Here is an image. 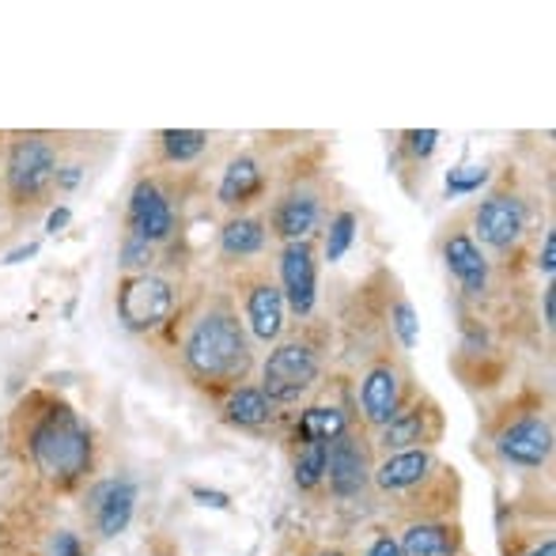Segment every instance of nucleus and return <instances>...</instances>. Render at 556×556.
<instances>
[{"mask_svg": "<svg viewBox=\"0 0 556 556\" xmlns=\"http://www.w3.org/2000/svg\"><path fill=\"white\" fill-rule=\"evenodd\" d=\"M182 364L193 379L208 382V387L235 390V382L247 379L254 356H250L247 330H242L239 315H235L227 300L208 303V311H201L193 318L182 341Z\"/></svg>", "mask_w": 556, "mask_h": 556, "instance_id": "1", "label": "nucleus"}, {"mask_svg": "<svg viewBox=\"0 0 556 556\" xmlns=\"http://www.w3.org/2000/svg\"><path fill=\"white\" fill-rule=\"evenodd\" d=\"M27 454L46 481L73 484L91 469V432L65 402H46L42 413H30Z\"/></svg>", "mask_w": 556, "mask_h": 556, "instance_id": "2", "label": "nucleus"}, {"mask_svg": "<svg viewBox=\"0 0 556 556\" xmlns=\"http://www.w3.org/2000/svg\"><path fill=\"white\" fill-rule=\"evenodd\" d=\"M58 148L53 140L38 137H15L8 144V155H4V190H8V201L15 208H35L46 193L53 190L58 182Z\"/></svg>", "mask_w": 556, "mask_h": 556, "instance_id": "3", "label": "nucleus"}, {"mask_svg": "<svg viewBox=\"0 0 556 556\" xmlns=\"http://www.w3.org/2000/svg\"><path fill=\"white\" fill-rule=\"evenodd\" d=\"M318 371H323V359H318V349L311 341H285L269 352V359L262 364V394L269 397L273 405H288L300 402L311 387L318 382Z\"/></svg>", "mask_w": 556, "mask_h": 556, "instance_id": "4", "label": "nucleus"}, {"mask_svg": "<svg viewBox=\"0 0 556 556\" xmlns=\"http://www.w3.org/2000/svg\"><path fill=\"white\" fill-rule=\"evenodd\" d=\"M170 311H175V285L167 277L137 273L117 288V318L125 323V330H155L160 323H167Z\"/></svg>", "mask_w": 556, "mask_h": 556, "instance_id": "5", "label": "nucleus"}, {"mask_svg": "<svg viewBox=\"0 0 556 556\" xmlns=\"http://www.w3.org/2000/svg\"><path fill=\"white\" fill-rule=\"evenodd\" d=\"M496 451L507 466L519 469H538L553 458V425L542 413H530V417H519L500 432Z\"/></svg>", "mask_w": 556, "mask_h": 556, "instance_id": "6", "label": "nucleus"}, {"mask_svg": "<svg viewBox=\"0 0 556 556\" xmlns=\"http://www.w3.org/2000/svg\"><path fill=\"white\" fill-rule=\"evenodd\" d=\"M132 511H137V484L129 477H111V481L91 484L88 492V519L99 538H117L129 530Z\"/></svg>", "mask_w": 556, "mask_h": 556, "instance_id": "7", "label": "nucleus"}, {"mask_svg": "<svg viewBox=\"0 0 556 556\" xmlns=\"http://www.w3.org/2000/svg\"><path fill=\"white\" fill-rule=\"evenodd\" d=\"M280 295H285V307H292L295 318H311L318 300V265L311 239L288 242L285 254H280Z\"/></svg>", "mask_w": 556, "mask_h": 556, "instance_id": "8", "label": "nucleus"}, {"mask_svg": "<svg viewBox=\"0 0 556 556\" xmlns=\"http://www.w3.org/2000/svg\"><path fill=\"white\" fill-rule=\"evenodd\" d=\"M473 231L481 235L484 247L492 250H511L527 231V205L515 193L496 190L489 201H481V208L473 213Z\"/></svg>", "mask_w": 556, "mask_h": 556, "instance_id": "9", "label": "nucleus"}, {"mask_svg": "<svg viewBox=\"0 0 556 556\" xmlns=\"http://www.w3.org/2000/svg\"><path fill=\"white\" fill-rule=\"evenodd\" d=\"M359 409L375 428H387L405 409V375L394 364H375L359 379Z\"/></svg>", "mask_w": 556, "mask_h": 556, "instance_id": "10", "label": "nucleus"}, {"mask_svg": "<svg viewBox=\"0 0 556 556\" xmlns=\"http://www.w3.org/2000/svg\"><path fill=\"white\" fill-rule=\"evenodd\" d=\"M175 231V208H170L167 193L152 182V178H140L129 193V235L144 242H167Z\"/></svg>", "mask_w": 556, "mask_h": 556, "instance_id": "11", "label": "nucleus"}, {"mask_svg": "<svg viewBox=\"0 0 556 556\" xmlns=\"http://www.w3.org/2000/svg\"><path fill=\"white\" fill-rule=\"evenodd\" d=\"M326 481H330V492L337 500H352L367 489L371 481V462H367L364 443L352 432L337 435L330 443V454H326Z\"/></svg>", "mask_w": 556, "mask_h": 556, "instance_id": "12", "label": "nucleus"}, {"mask_svg": "<svg viewBox=\"0 0 556 556\" xmlns=\"http://www.w3.org/2000/svg\"><path fill=\"white\" fill-rule=\"evenodd\" d=\"M242 300H247V323L257 341H277L285 333V295L269 277L242 280Z\"/></svg>", "mask_w": 556, "mask_h": 556, "instance_id": "13", "label": "nucleus"}, {"mask_svg": "<svg viewBox=\"0 0 556 556\" xmlns=\"http://www.w3.org/2000/svg\"><path fill=\"white\" fill-rule=\"evenodd\" d=\"M443 262H446V269L454 273V280L462 285V292H466L469 300H481L484 288H489V257H484V250L473 242V235H466V231L446 235Z\"/></svg>", "mask_w": 556, "mask_h": 556, "instance_id": "14", "label": "nucleus"}, {"mask_svg": "<svg viewBox=\"0 0 556 556\" xmlns=\"http://www.w3.org/2000/svg\"><path fill=\"white\" fill-rule=\"evenodd\" d=\"M440 432V420H435L432 405H405L387 428H379V446L387 454L397 451H417V446H428V440Z\"/></svg>", "mask_w": 556, "mask_h": 556, "instance_id": "15", "label": "nucleus"}, {"mask_svg": "<svg viewBox=\"0 0 556 556\" xmlns=\"http://www.w3.org/2000/svg\"><path fill=\"white\" fill-rule=\"evenodd\" d=\"M273 235L285 242H307L311 231L318 227V198L307 190V186H295L285 198L273 205Z\"/></svg>", "mask_w": 556, "mask_h": 556, "instance_id": "16", "label": "nucleus"}, {"mask_svg": "<svg viewBox=\"0 0 556 556\" xmlns=\"http://www.w3.org/2000/svg\"><path fill=\"white\" fill-rule=\"evenodd\" d=\"M435 469V454L428 446H417V451H397L387 454L379 469H375V484L382 492H409L417 484H425Z\"/></svg>", "mask_w": 556, "mask_h": 556, "instance_id": "17", "label": "nucleus"}, {"mask_svg": "<svg viewBox=\"0 0 556 556\" xmlns=\"http://www.w3.org/2000/svg\"><path fill=\"white\" fill-rule=\"evenodd\" d=\"M265 190V170L254 155H239V160L227 163L224 178H220V190H216V201L224 208H242L250 201H257Z\"/></svg>", "mask_w": 556, "mask_h": 556, "instance_id": "18", "label": "nucleus"}, {"mask_svg": "<svg viewBox=\"0 0 556 556\" xmlns=\"http://www.w3.org/2000/svg\"><path fill=\"white\" fill-rule=\"evenodd\" d=\"M402 556H458V530L446 522H413L397 538Z\"/></svg>", "mask_w": 556, "mask_h": 556, "instance_id": "19", "label": "nucleus"}, {"mask_svg": "<svg viewBox=\"0 0 556 556\" xmlns=\"http://www.w3.org/2000/svg\"><path fill=\"white\" fill-rule=\"evenodd\" d=\"M277 417V405L262 394V387H235L224 402V420L239 428H262Z\"/></svg>", "mask_w": 556, "mask_h": 556, "instance_id": "20", "label": "nucleus"}, {"mask_svg": "<svg viewBox=\"0 0 556 556\" xmlns=\"http://www.w3.org/2000/svg\"><path fill=\"white\" fill-rule=\"evenodd\" d=\"M265 220L257 216H231L220 231V250L227 257H254L265 247Z\"/></svg>", "mask_w": 556, "mask_h": 556, "instance_id": "21", "label": "nucleus"}, {"mask_svg": "<svg viewBox=\"0 0 556 556\" xmlns=\"http://www.w3.org/2000/svg\"><path fill=\"white\" fill-rule=\"evenodd\" d=\"M344 432H349V420L337 405H311L300 417V428H295L303 443H333Z\"/></svg>", "mask_w": 556, "mask_h": 556, "instance_id": "22", "label": "nucleus"}, {"mask_svg": "<svg viewBox=\"0 0 556 556\" xmlns=\"http://www.w3.org/2000/svg\"><path fill=\"white\" fill-rule=\"evenodd\" d=\"M160 148H163V160H167V163H190L208 148V132H201V129H163L160 132Z\"/></svg>", "mask_w": 556, "mask_h": 556, "instance_id": "23", "label": "nucleus"}, {"mask_svg": "<svg viewBox=\"0 0 556 556\" xmlns=\"http://www.w3.org/2000/svg\"><path fill=\"white\" fill-rule=\"evenodd\" d=\"M326 454H330V443H303L300 458H295V484L303 492L318 489L326 481Z\"/></svg>", "mask_w": 556, "mask_h": 556, "instance_id": "24", "label": "nucleus"}, {"mask_svg": "<svg viewBox=\"0 0 556 556\" xmlns=\"http://www.w3.org/2000/svg\"><path fill=\"white\" fill-rule=\"evenodd\" d=\"M492 170L484 167V163H466V167H454L451 175H446V193L451 198H466V193L481 190L484 182H489Z\"/></svg>", "mask_w": 556, "mask_h": 556, "instance_id": "25", "label": "nucleus"}, {"mask_svg": "<svg viewBox=\"0 0 556 556\" xmlns=\"http://www.w3.org/2000/svg\"><path fill=\"white\" fill-rule=\"evenodd\" d=\"M352 235H356V213H337L326 235V262H341L344 250L352 247Z\"/></svg>", "mask_w": 556, "mask_h": 556, "instance_id": "26", "label": "nucleus"}, {"mask_svg": "<svg viewBox=\"0 0 556 556\" xmlns=\"http://www.w3.org/2000/svg\"><path fill=\"white\" fill-rule=\"evenodd\" d=\"M390 326H394L402 349H417L420 323H417V311L409 307V300H394V307H390Z\"/></svg>", "mask_w": 556, "mask_h": 556, "instance_id": "27", "label": "nucleus"}, {"mask_svg": "<svg viewBox=\"0 0 556 556\" xmlns=\"http://www.w3.org/2000/svg\"><path fill=\"white\" fill-rule=\"evenodd\" d=\"M152 257H155L152 242L137 239V235H125V242H122V265H125V269H132V277H137V273L152 269Z\"/></svg>", "mask_w": 556, "mask_h": 556, "instance_id": "28", "label": "nucleus"}, {"mask_svg": "<svg viewBox=\"0 0 556 556\" xmlns=\"http://www.w3.org/2000/svg\"><path fill=\"white\" fill-rule=\"evenodd\" d=\"M402 148L409 152V160H428V155L440 148V132L435 129H413V132H405Z\"/></svg>", "mask_w": 556, "mask_h": 556, "instance_id": "29", "label": "nucleus"}, {"mask_svg": "<svg viewBox=\"0 0 556 556\" xmlns=\"http://www.w3.org/2000/svg\"><path fill=\"white\" fill-rule=\"evenodd\" d=\"M46 556H84V545L73 530H58V534L50 538V549H46Z\"/></svg>", "mask_w": 556, "mask_h": 556, "instance_id": "30", "label": "nucleus"}, {"mask_svg": "<svg viewBox=\"0 0 556 556\" xmlns=\"http://www.w3.org/2000/svg\"><path fill=\"white\" fill-rule=\"evenodd\" d=\"M190 496L198 500L201 507H216V511H227V507H231V496H227V492H220V489H205V484H193Z\"/></svg>", "mask_w": 556, "mask_h": 556, "instance_id": "31", "label": "nucleus"}, {"mask_svg": "<svg viewBox=\"0 0 556 556\" xmlns=\"http://www.w3.org/2000/svg\"><path fill=\"white\" fill-rule=\"evenodd\" d=\"M538 269H542L545 277H553V269H556V231H545L542 254H538Z\"/></svg>", "mask_w": 556, "mask_h": 556, "instance_id": "32", "label": "nucleus"}, {"mask_svg": "<svg viewBox=\"0 0 556 556\" xmlns=\"http://www.w3.org/2000/svg\"><path fill=\"white\" fill-rule=\"evenodd\" d=\"M364 556H402V549H397V538L394 534H379L371 542V549H367Z\"/></svg>", "mask_w": 556, "mask_h": 556, "instance_id": "33", "label": "nucleus"}, {"mask_svg": "<svg viewBox=\"0 0 556 556\" xmlns=\"http://www.w3.org/2000/svg\"><path fill=\"white\" fill-rule=\"evenodd\" d=\"M80 178H84V167L80 163H73V167H58V182L53 186H58V190H73Z\"/></svg>", "mask_w": 556, "mask_h": 556, "instance_id": "34", "label": "nucleus"}, {"mask_svg": "<svg viewBox=\"0 0 556 556\" xmlns=\"http://www.w3.org/2000/svg\"><path fill=\"white\" fill-rule=\"evenodd\" d=\"M542 311H545V326H553L556 323V288L553 285L545 288V295H542Z\"/></svg>", "mask_w": 556, "mask_h": 556, "instance_id": "35", "label": "nucleus"}, {"mask_svg": "<svg viewBox=\"0 0 556 556\" xmlns=\"http://www.w3.org/2000/svg\"><path fill=\"white\" fill-rule=\"evenodd\" d=\"M65 224H68V208L61 205V208H53V213H50V220H46V231H61Z\"/></svg>", "mask_w": 556, "mask_h": 556, "instance_id": "36", "label": "nucleus"}, {"mask_svg": "<svg viewBox=\"0 0 556 556\" xmlns=\"http://www.w3.org/2000/svg\"><path fill=\"white\" fill-rule=\"evenodd\" d=\"M35 254H38V242H27V247L12 250V254L4 257V265H15V262H23V257H35Z\"/></svg>", "mask_w": 556, "mask_h": 556, "instance_id": "37", "label": "nucleus"}, {"mask_svg": "<svg viewBox=\"0 0 556 556\" xmlns=\"http://www.w3.org/2000/svg\"><path fill=\"white\" fill-rule=\"evenodd\" d=\"M527 556H556V542L538 545V549H534V553H527Z\"/></svg>", "mask_w": 556, "mask_h": 556, "instance_id": "38", "label": "nucleus"}, {"mask_svg": "<svg viewBox=\"0 0 556 556\" xmlns=\"http://www.w3.org/2000/svg\"><path fill=\"white\" fill-rule=\"evenodd\" d=\"M318 556H344V553H337V549H326V553H318Z\"/></svg>", "mask_w": 556, "mask_h": 556, "instance_id": "39", "label": "nucleus"}]
</instances>
